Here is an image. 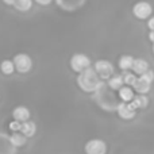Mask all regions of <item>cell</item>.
<instances>
[{"label":"cell","mask_w":154,"mask_h":154,"mask_svg":"<svg viewBox=\"0 0 154 154\" xmlns=\"http://www.w3.org/2000/svg\"><path fill=\"white\" fill-rule=\"evenodd\" d=\"M10 143L12 145V146H15V147H22V146H24L26 145V142H27V137L24 135L23 133H20L19 134L18 131H15V133L12 134V135L10 137Z\"/></svg>","instance_id":"10"},{"label":"cell","mask_w":154,"mask_h":154,"mask_svg":"<svg viewBox=\"0 0 154 154\" xmlns=\"http://www.w3.org/2000/svg\"><path fill=\"white\" fill-rule=\"evenodd\" d=\"M107 82H108V87L111 88V89H115V91H119L120 88L125 85L123 76H120V75H115V76L112 75L108 80H107Z\"/></svg>","instance_id":"14"},{"label":"cell","mask_w":154,"mask_h":154,"mask_svg":"<svg viewBox=\"0 0 154 154\" xmlns=\"http://www.w3.org/2000/svg\"><path fill=\"white\" fill-rule=\"evenodd\" d=\"M20 128H22V122L15 120V119H14L12 122H10V130H12L14 133H15V131H20Z\"/></svg>","instance_id":"21"},{"label":"cell","mask_w":154,"mask_h":154,"mask_svg":"<svg viewBox=\"0 0 154 154\" xmlns=\"http://www.w3.org/2000/svg\"><path fill=\"white\" fill-rule=\"evenodd\" d=\"M138 77L134 72H128V70H125L123 73V81H125L126 85H130V87H134V84L137 82Z\"/></svg>","instance_id":"19"},{"label":"cell","mask_w":154,"mask_h":154,"mask_svg":"<svg viewBox=\"0 0 154 154\" xmlns=\"http://www.w3.org/2000/svg\"><path fill=\"white\" fill-rule=\"evenodd\" d=\"M149 39H150V42L154 43V30H150V32H149Z\"/></svg>","instance_id":"24"},{"label":"cell","mask_w":154,"mask_h":154,"mask_svg":"<svg viewBox=\"0 0 154 154\" xmlns=\"http://www.w3.org/2000/svg\"><path fill=\"white\" fill-rule=\"evenodd\" d=\"M35 2H37L38 4H41V5H48V4H50L51 3V0H35Z\"/></svg>","instance_id":"23"},{"label":"cell","mask_w":154,"mask_h":154,"mask_svg":"<svg viewBox=\"0 0 154 154\" xmlns=\"http://www.w3.org/2000/svg\"><path fill=\"white\" fill-rule=\"evenodd\" d=\"M118 115L123 120H131L135 118V108L130 103L123 101V103H120L118 106Z\"/></svg>","instance_id":"7"},{"label":"cell","mask_w":154,"mask_h":154,"mask_svg":"<svg viewBox=\"0 0 154 154\" xmlns=\"http://www.w3.org/2000/svg\"><path fill=\"white\" fill-rule=\"evenodd\" d=\"M147 27H149L150 30H154V16L149 19V22H147Z\"/></svg>","instance_id":"22"},{"label":"cell","mask_w":154,"mask_h":154,"mask_svg":"<svg viewBox=\"0 0 154 154\" xmlns=\"http://www.w3.org/2000/svg\"><path fill=\"white\" fill-rule=\"evenodd\" d=\"M84 150L87 154H106L107 143L103 139H91L85 143Z\"/></svg>","instance_id":"4"},{"label":"cell","mask_w":154,"mask_h":154,"mask_svg":"<svg viewBox=\"0 0 154 154\" xmlns=\"http://www.w3.org/2000/svg\"><path fill=\"white\" fill-rule=\"evenodd\" d=\"M150 88H152V84L147 82V81H145V80H142L141 77H138L137 82L134 84V89H135V92L142 93V95H146V93L150 91Z\"/></svg>","instance_id":"15"},{"label":"cell","mask_w":154,"mask_h":154,"mask_svg":"<svg viewBox=\"0 0 154 154\" xmlns=\"http://www.w3.org/2000/svg\"><path fill=\"white\" fill-rule=\"evenodd\" d=\"M14 65H15V70L19 73H27L31 70L32 68V60L29 54H16L14 57Z\"/></svg>","instance_id":"3"},{"label":"cell","mask_w":154,"mask_h":154,"mask_svg":"<svg viewBox=\"0 0 154 154\" xmlns=\"http://www.w3.org/2000/svg\"><path fill=\"white\" fill-rule=\"evenodd\" d=\"M20 133H23L27 138H31V137H34L35 133H37V126H35L34 122H30V120L22 122Z\"/></svg>","instance_id":"12"},{"label":"cell","mask_w":154,"mask_h":154,"mask_svg":"<svg viewBox=\"0 0 154 154\" xmlns=\"http://www.w3.org/2000/svg\"><path fill=\"white\" fill-rule=\"evenodd\" d=\"M130 104L135 109H138V108H146L147 104H149V99H147L146 95L138 93V96H134V99L130 101Z\"/></svg>","instance_id":"11"},{"label":"cell","mask_w":154,"mask_h":154,"mask_svg":"<svg viewBox=\"0 0 154 154\" xmlns=\"http://www.w3.org/2000/svg\"><path fill=\"white\" fill-rule=\"evenodd\" d=\"M77 84L84 92H96L101 88L103 81H101L100 76L97 75V72L95 70V68L89 66L79 73Z\"/></svg>","instance_id":"1"},{"label":"cell","mask_w":154,"mask_h":154,"mask_svg":"<svg viewBox=\"0 0 154 154\" xmlns=\"http://www.w3.org/2000/svg\"><path fill=\"white\" fill-rule=\"evenodd\" d=\"M134 57L128 56V54H126V56H122L119 58V68L125 72V70H131V68H133V64H134Z\"/></svg>","instance_id":"16"},{"label":"cell","mask_w":154,"mask_h":154,"mask_svg":"<svg viewBox=\"0 0 154 154\" xmlns=\"http://www.w3.org/2000/svg\"><path fill=\"white\" fill-rule=\"evenodd\" d=\"M32 5V0H15L14 3V7L18 11H29Z\"/></svg>","instance_id":"18"},{"label":"cell","mask_w":154,"mask_h":154,"mask_svg":"<svg viewBox=\"0 0 154 154\" xmlns=\"http://www.w3.org/2000/svg\"><path fill=\"white\" fill-rule=\"evenodd\" d=\"M3 2H4L7 5H14V3H15V0H3Z\"/></svg>","instance_id":"25"},{"label":"cell","mask_w":154,"mask_h":154,"mask_svg":"<svg viewBox=\"0 0 154 154\" xmlns=\"http://www.w3.org/2000/svg\"><path fill=\"white\" fill-rule=\"evenodd\" d=\"M138 77H141L142 80H145V81H147V82H150V84H153V81H154V72L149 69V70H146L143 75H141V76H138Z\"/></svg>","instance_id":"20"},{"label":"cell","mask_w":154,"mask_h":154,"mask_svg":"<svg viewBox=\"0 0 154 154\" xmlns=\"http://www.w3.org/2000/svg\"><path fill=\"white\" fill-rule=\"evenodd\" d=\"M119 97L122 101H126V103H130L131 100L134 99V91L130 85H123L122 88L119 89Z\"/></svg>","instance_id":"13"},{"label":"cell","mask_w":154,"mask_h":154,"mask_svg":"<svg viewBox=\"0 0 154 154\" xmlns=\"http://www.w3.org/2000/svg\"><path fill=\"white\" fill-rule=\"evenodd\" d=\"M153 12V8L150 5V3L147 2H138L133 7V14L135 18L138 19H147Z\"/></svg>","instance_id":"6"},{"label":"cell","mask_w":154,"mask_h":154,"mask_svg":"<svg viewBox=\"0 0 154 154\" xmlns=\"http://www.w3.org/2000/svg\"><path fill=\"white\" fill-rule=\"evenodd\" d=\"M0 70H2L3 75L10 76L15 72V65H14V61H10V60H4V61L0 64Z\"/></svg>","instance_id":"17"},{"label":"cell","mask_w":154,"mask_h":154,"mask_svg":"<svg viewBox=\"0 0 154 154\" xmlns=\"http://www.w3.org/2000/svg\"><path fill=\"white\" fill-rule=\"evenodd\" d=\"M30 111L27 107H23V106H19L16 107L15 109L12 111V118L15 120H19V122H26V120L30 119Z\"/></svg>","instance_id":"8"},{"label":"cell","mask_w":154,"mask_h":154,"mask_svg":"<svg viewBox=\"0 0 154 154\" xmlns=\"http://www.w3.org/2000/svg\"><path fill=\"white\" fill-rule=\"evenodd\" d=\"M69 64H70V68H72L73 72L80 73L84 69H87V68L91 66V60H89V57L85 56V54L77 53V54H73V56L70 57Z\"/></svg>","instance_id":"2"},{"label":"cell","mask_w":154,"mask_h":154,"mask_svg":"<svg viewBox=\"0 0 154 154\" xmlns=\"http://www.w3.org/2000/svg\"><path fill=\"white\" fill-rule=\"evenodd\" d=\"M131 70H133L137 76H141V75H143L146 70H149V64H147V61H145V60H142V58H135Z\"/></svg>","instance_id":"9"},{"label":"cell","mask_w":154,"mask_h":154,"mask_svg":"<svg viewBox=\"0 0 154 154\" xmlns=\"http://www.w3.org/2000/svg\"><path fill=\"white\" fill-rule=\"evenodd\" d=\"M95 70L97 72V75L100 76L101 80H108L109 77L114 75V65L109 61L106 60H100L95 64Z\"/></svg>","instance_id":"5"},{"label":"cell","mask_w":154,"mask_h":154,"mask_svg":"<svg viewBox=\"0 0 154 154\" xmlns=\"http://www.w3.org/2000/svg\"><path fill=\"white\" fill-rule=\"evenodd\" d=\"M153 53H154V43H153Z\"/></svg>","instance_id":"26"}]
</instances>
